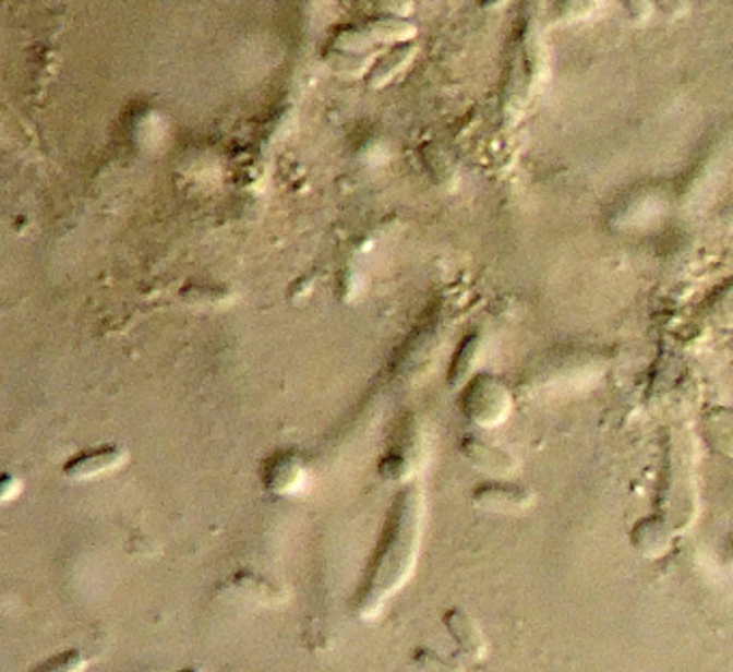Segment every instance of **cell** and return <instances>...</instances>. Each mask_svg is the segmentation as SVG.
<instances>
[{"instance_id":"obj_1","label":"cell","mask_w":733,"mask_h":672,"mask_svg":"<svg viewBox=\"0 0 733 672\" xmlns=\"http://www.w3.org/2000/svg\"><path fill=\"white\" fill-rule=\"evenodd\" d=\"M424 501L418 488L405 490L392 507L383 538L368 569L366 587L360 598V614H374L416 569L422 541Z\"/></svg>"},{"instance_id":"obj_2","label":"cell","mask_w":733,"mask_h":672,"mask_svg":"<svg viewBox=\"0 0 733 672\" xmlns=\"http://www.w3.org/2000/svg\"><path fill=\"white\" fill-rule=\"evenodd\" d=\"M513 408L508 387L493 376H476L467 383L462 394V412L482 428L500 425Z\"/></svg>"},{"instance_id":"obj_3","label":"cell","mask_w":733,"mask_h":672,"mask_svg":"<svg viewBox=\"0 0 733 672\" xmlns=\"http://www.w3.org/2000/svg\"><path fill=\"white\" fill-rule=\"evenodd\" d=\"M263 481L269 492L280 496H293L305 488L308 471L293 454H280L265 465Z\"/></svg>"},{"instance_id":"obj_4","label":"cell","mask_w":733,"mask_h":672,"mask_svg":"<svg viewBox=\"0 0 733 672\" xmlns=\"http://www.w3.org/2000/svg\"><path fill=\"white\" fill-rule=\"evenodd\" d=\"M533 496L527 488L506 485V483H491L482 485L473 494L476 507L491 512V514H520L531 505Z\"/></svg>"},{"instance_id":"obj_5","label":"cell","mask_w":733,"mask_h":672,"mask_svg":"<svg viewBox=\"0 0 733 672\" xmlns=\"http://www.w3.org/2000/svg\"><path fill=\"white\" fill-rule=\"evenodd\" d=\"M416 57V46L411 41L392 46L385 55L372 61V68L366 73V84L370 88L387 86L396 75H400Z\"/></svg>"},{"instance_id":"obj_6","label":"cell","mask_w":733,"mask_h":672,"mask_svg":"<svg viewBox=\"0 0 733 672\" xmlns=\"http://www.w3.org/2000/svg\"><path fill=\"white\" fill-rule=\"evenodd\" d=\"M123 460H125V452H121L119 447H99V449L75 456L74 460L65 465L63 472L72 479H91V477L119 469Z\"/></svg>"},{"instance_id":"obj_7","label":"cell","mask_w":733,"mask_h":672,"mask_svg":"<svg viewBox=\"0 0 733 672\" xmlns=\"http://www.w3.org/2000/svg\"><path fill=\"white\" fill-rule=\"evenodd\" d=\"M462 454L467 456L469 463H473L478 469L497 477H506L516 469L513 456L500 447L486 445L478 439H467L462 441Z\"/></svg>"},{"instance_id":"obj_8","label":"cell","mask_w":733,"mask_h":672,"mask_svg":"<svg viewBox=\"0 0 733 672\" xmlns=\"http://www.w3.org/2000/svg\"><path fill=\"white\" fill-rule=\"evenodd\" d=\"M445 625L449 629V634L454 636V640L458 643V647L471 656V658H484V651H486V645H484V638H482V632L480 627L476 625V621L462 612V610H449L445 614Z\"/></svg>"},{"instance_id":"obj_9","label":"cell","mask_w":733,"mask_h":672,"mask_svg":"<svg viewBox=\"0 0 733 672\" xmlns=\"http://www.w3.org/2000/svg\"><path fill=\"white\" fill-rule=\"evenodd\" d=\"M376 44H407L418 35V26L402 15H378L364 24Z\"/></svg>"},{"instance_id":"obj_10","label":"cell","mask_w":733,"mask_h":672,"mask_svg":"<svg viewBox=\"0 0 733 672\" xmlns=\"http://www.w3.org/2000/svg\"><path fill=\"white\" fill-rule=\"evenodd\" d=\"M325 65L332 69L334 73L343 75V77H366L368 71L372 68V55L370 52H351V50H343L332 46L325 57H323Z\"/></svg>"},{"instance_id":"obj_11","label":"cell","mask_w":733,"mask_h":672,"mask_svg":"<svg viewBox=\"0 0 733 672\" xmlns=\"http://www.w3.org/2000/svg\"><path fill=\"white\" fill-rule=\"evenodd\" d=\"M480 350H482V339H480V336H469L462 341V346L454 355V363H452V370H449V383L454 387L462 385L465 381H469V374H471V370L478 363Z\"/></svg>"},{"instance_id":"obj_12","label":"cell","mask_w":733,"mask_h":672,"mask_svg":"<svg viewBox=\"0 0 733 672\" xmlns=\"http://www.w3.org/2000/svg\"><path fill=\"white\" fill-rule=\"evenodd\" d=\"M706 436L708 441L723 454L733 458V412L717 410L706 419Z\"/></svg>"},{"instance_id":"obj_13","label":"cell","mask_w":733,"mask_h":672,"mask_svg":"<svg viewBox=\"0 0 733 672\" xmlns=\"http://www.w3.org/2000/svg\"><path fill=\"white\" fill-rule=\"evenodd\" d=\"M424 164H426L431 177L441 185H447L449 181L456 179L454 161L449 159V155L441 146H435V144L424 146Z\"/></svg>"},{"instance_id":"obj_14","label":"cell","mask_w":733,"mask_h":672,"mask_svg":"<svg viewBox=\"0 0 733 672\" xmlns=\"http://www.w3.org/2000/svg\"><path fill=\"white\" fill-rule=\"evenodd\" d=\"M136 132H139V144L141 146H148L155 148V144H161V140L166 137V121L157 110H147L139 117L136 123Z\"/></svg>"},{"instance_id":"obj_15","label":"cell","mask_w":733,"mask_h":672,"mask_svg":"<svg viewBox=\"0 0 733 672\" xmlns=\"http://www.w3.org/2000/svg\"><path fill=\"white\" fill-rule=\"evenodd\" d=\"M376 41L368 33L366 26H349L334 35V46L351 52H370Z\"/></svg>"},{"instance_id":"obj_16","label":"cell","mask_w":733,"mask_h":672,"mask_svg":"<svg viewBox=\"0 0 733 672\" xmlns=\"http://www.w3.org/2000/svg\"><path fill=\"white\" fill-rule=\"evenodd\" d=\"M370 4L383 13V15H402L409 17V13L413 11V2L411 0H370Z\"/></svg>"},{"instance_id":"obj_17","label":"cell","mask_w":733,"mask_h":672,"mask_svg":"<svg viewBox=\"0 0 733 672\" xmlns=\"http://www.w3.org/2000/svg\"><path fill=\"white\" fill-rule=\"evenodd\" d=\"M389 155V146L383 142V140H372V142H366L364 148H362V157L368 164L376 166V164H383Z\"/></svg>"},{"instance_id":"obj_18","label":"cell","mask_w":733,"mask_h":672,"mask_svg":"<svg viewBox=\"0 0 733 672\" xmlns=\"http://www.w3.org/2000/svg\"><path fill=\"white\" fill-rule=\"evenodd\" d=\"M626 9V13L633 17V20H646L650 15V9H652V0H620Z\"/></svg>"},{"instance_id":"obj_19","label":"cell","mask_w":733,"mask_h":672,"mask_svg":"<svg viewBox=\"0 0 733 672\" xmlns=\"http://www.w3.org/2000/svg\"><path fill=\"white\" fill-rule=\"evenodd\" d=\"M652 4H657L662 13H666L671 17L680 15L684 11V7H686L684 0H652Z\"/></svg>"},{"instance_id":"obj_20","label":"cell","mask_w":733,"mask_h":672,"mask_svg":"<svg viewBox=\"0 0 733 672\" xmlns=\"http://www.w3.org/2000/svg\"><path fill=\"white\" fill-rule=\"evenodd\" d=\"M506 0H482V4L484 7H500V4H504Z\"/></svg>"}]
</instances>
